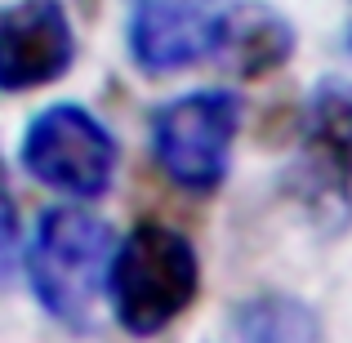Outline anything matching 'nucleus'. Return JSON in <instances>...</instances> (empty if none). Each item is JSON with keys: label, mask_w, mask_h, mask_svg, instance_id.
<instances>
[{"label": "nucleus", "mask_w": 352, "mask_h": 343, "mask_svg": "<svg viewBox=\"0 0 352 343\" xmlns=\"http://www.w3.org/2000/svg\"><path fill=\"white\" fill-rule=\"evenodd\" d=\"M107 290L125 335H161L197 303L201 258L197 245L170 223H134L120 245H112Z\"/></svg>", "instance_id": "obj_1"}, {"label": "nucleus", "mask_w": 352, "mask_h": 343, "mask_svg": "<svg viewBox=\"0 0 352 343\" xmlns=\"http://www.w3.org/2000/svg\"><path fill=\"white\" fill-rule=\"evenodd\" d=\"M112 228L89 210L54 206L41 214L27 245V281L45 317L67 330H89L94 308L107 290V263H112Z\"/></svg>", "instance_id": "obj_2"}, {"label": "nucleus", "mask_w": 352, "mask_h": 343, "mask_svg": "<svg viewBox=\"0 0 352 343\" xmlns=\"http://www.w3.org/2000/svg\"><path fill=\"white\" fill-rule=\"evenodd\" d=\"M285 192L326 236L352 228V80H317L303 116L299 152L285 170Z\"/></svg>", "instance_id": "obj_3"}, {"label": "nucleus", "mask_w": 352, "mask_h": 343, "mask_svg": "<svg viewBox=\"0 0 352 343\" xmlns=\"http://www.w3.org/2000/svg\"><path fill=\"white\" fill-rule=\"evenodd\" d=\"M236 89H192L152 112V161L188 197H214L241 134Z\"/></svg>", "instance_id": "obj_4"}, {"label": "nucleus", "mask_w": 352, "mask_h": 343, "mask_svg": "<svg viewBox=\"0 0 352 343\" xmlns=\"http://www.w3.org/2000/svg\"><path fill=\"white\" fill-rule=\"evenodd\" d=\"M23 170L50 192L76 201H98L112 192L120 143L89 107L80 103H54L32 116L23 134Z\"/></svg>", "instance_id": "obj_5"}, {"label": "nucleus", "mask_w": 352, "mask_h": 343, "mask_svg": "<svg viewBox=\"0 0 352 343\" xmlns=\"http://www.w3.org/2000/svg\"><path fill=\"white\" fill-rule=\"evenodd\" d=\"M236 0H129L125 45L147 76H179L219 58Z\"/></svg>", "instance_id": "obj_6"}, {"label": "nucleus", "mask_w": 352, "mask_h": 343, "mask_svg": "<svg viewBox=\"0 0 352 343\" xmlns=\"http://www.w3.org/2000/svg\"><path fill=\"white\" fill-rule=\"evenodd\" d=\"M76 63V32L63 0L0 5V94H27L63 80Z\"/></svg>", "instance_id": "obj_7"}, {"label": "nucleus", "mask_w": 352, "mask_h": 343, "mask_svg": "<svg viewBox=\"0 0 352 343\" xmlns=\"http://www.w3.org/2000/svg\"><path fill=\"white\" fill-rule=\"evenodd\" d=\"M294 54V27L281 9L263 5V0H236V18L219 63L236 71L241 80H258L276 71Z\"/></svg>", "instance_id": "obj_8"}, {"label": "nucleus", "mask_w": 352, "mask_h": 343, "mask_svg": "<svg viewBox=\"0 0 352 343\" xmlns=\"http://www.w3.org/2000/svg\"><path fill=\"white\" fill-rule=\"evenodd\" d=\"M228 335L236 339H254V343H303V339H321L326 326H321L317 308L294 294H254V299H241L232 312H228Z\"/></svg>", "instance_id": "obj_9"}, {"label": "nucleus", "mask_w": 352, "mask_h": 343, "mask_svg": "<svg viewBox=\"0 0 352 343\" xmlns=\"http://www.w3.org/2000/svg\"><path fill=\"white\" fill-rule=\"evenodd\" d=\"M18 245H23V228H18V206L9 197V183L0 174V290L14 281L18 267Z\"/></svg>", "instance_id": "obj_10"}, {"label": "nucleus", "mask_w": 352, "mask_h": 343, "mask_svg": "<svg viewBox=\"0 0 352 343\" xmlns=\"http://www.w3.org/2000/svg\"><path fill=\"white\" fill-rule=\"evenodd\" d=\"M344 45H348V54H352V27H348V36H344Z\"/></svg>", "instance_id": "obj_11"}]
</instances>
